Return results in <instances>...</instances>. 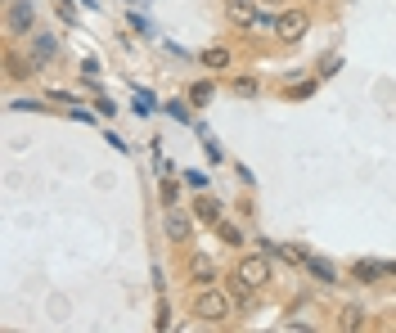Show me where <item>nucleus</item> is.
Masks as SVG:
<instances>
[{
	"instance_id": "obj_1",
	"label": "nucleus",
	"mask_w": 396,
	"mask_h": 333,
	"mask_svg": "<svg viewBox=\"0 0 396 333\" xmlns=\"http://www.w3.org/2000/svg\"><path fill=\"white\" fill-rule=\"evenodd\" d=\"M194 320H203V324H221V320H230V297L217 293L212 284H203V293L194 297Z\"/></svg>"
},
{
	"instance_id": "obj_2",
	"label": "nucleus",
	"mask_w": 396,
	"mask_h": 333,
	"mask_svg": "<svg viewBox=\"0 0 396 333\" xmlns=\"http://www.w3.org/2000/svg\"><path fill=\"white\" fill-rule=\"evenodd\" d=\"M32 27H36L32 0H9V9H5V32H9V36H27Z\"/></svg>"
},
{
	"instance_id": "obj_3",
	"label": "nucleus",
	"mask_w": 396,
	"mask_h": 333,
	"mask_svg": "<svg viewBox=\"0 0 396 333\" xmlns=\"http://www.w3.org/2000/svg\"><path fill=\"white\" fill-rule=\"evenodd\" d=\"M239 280H244V284H252V288H261L266 280H271V257L248 252L244 262H239Z\"/></svg>"
},
{
	"instance_id": "obj_4",
	"label": "nucleus",
	"mask_w": 396,
	"mask_h": 333,
	"mask_svg": "<svg viewBox=\"0 0 396 333\" xmlns=\"http://www.w3.org/2000/svg\"><path fill=\"white\" fill-rule=\"evenodd\" d=\"M306 27H311V19L302 9H284V14H279V23H275V36L279 41H302Z\"/></svg>"
},
{
	"instance_id": "obj_5",
	"label": "nucleus",
	"mask_w": 396,
	"mask_h": 333,
	"mask_svg": "<svg viewBox=\"0 0 396 333\" xmlns=\"http://www.w3.org/2000/svg\"><path fill=\"white\" fill-rule=\"evenodd\" d=\"M54 50H59V46H54V36H46V32L32 36V68H46L54 59Z\"/></svg>"
},
{
	"instance_id": "obj_6",
	"label": "nucleus",
	"mask_w": 396,
	"mask_h": 333,
	"mask_svg": "<svg viewBox=\"0 0 396 333\" xmlns=\"http://www.w3.org/2000/svg\"><path fill=\"white\" fill-rule=\"evenodd\" d=\"M351 275H356L360 284H378V280L387 275V266H383V262H356V266H351Z\"/></svg>"
},
{
	"instance_id": "obj_7",
	"label": "nucleus",
	"mask_w": 396,
	"mask_h": 333,
	"mask_svg": "<svg viewBox=\"0 0 396 333\" xmlns=\"http://www.w3.org/2000/svg\"><path fill=\"white\" fill-rule=\"evenodd\" d=\"M194 216H198V221H207V225H221V203L217 198H198L194 203Z\"/></svg>"
},
{
	"instance_id": "obj_8",
	"label": "nucleus",
	"mask_w": 396,
	"mask_h": 333,
	"mask_svg": "<svg viewBox=\"0 0 396 333\" xmlns=\"http://www.w3.org/2000/svg\"><path fill=\"white\" fill-rule=\"evenodd\" d=\"M225 14H230L234 23H244V27H248V23H257V9H252L248 0H225Z\"/></svg>"
},
{
	"instance_id": "obj_9",
	"label": "nucleus",
	"mask_w": 396,
	"mask_h": 333,
	"mask_svg": "<svg viewBox=\"0 0 396 333\" xmlns=\"http://www.w3.org/2000/svg\"><path fill=\"white\" fill-rule=\"evenodd\" d=\"M189 275H194V284H212V280H217V266H212L207 257H194V262H189Z\"/></svg>"
},
{
	"instance_id": "obj_10",
	"label": "nucleus",
	"mask_w": 396,
	"mask_h": 333,
	"mask_svg": "<svg viewBox=\"0 0 396 333\" xmlns=\"http://www.w3.org/2000/svg\"><path fill=\"white\" fill-rule=\"evenodd\" d=\"M167 235L185 243V239H189V216H185V212H172V216H167Z\"/></svg>"
},
{
	"instance_id": "obj_11",
	"label": "nucleus",
	"mask_w": 396,
	"mask_h": 333,
	"mask_svg": "<svg viewBox=\"0 0 396 333\" xmlns=\"http://www.w3.org/2000/svg\"><path fill=\"white\" fill-rule=\"evenodd\" d=\"M203 63H207L212 72H225V68H230V50H225V46H217V50H207V54H203Z\"/></svg>"
},
{
	"instance_id": "obj_12",
	"label": "nucleus",
	"mask_w": 396,
	"mask_h": 333,
	"mask_svg": "<svg viewBox=\"0 0 396 333\" xmlns=\"http://www.w3.org/2000/svg\"><path fill=\"white\" fill-rule=\"evenodd\" d=\"M189 99H194L198 108H203V104H212V81H194V86H189Z\"/></svg>"
},
{
	"instance_id": "obj_13",
	"label": "nucleus",
	"mask_w": 396,
	"mask_h": 333,
	"mask_svg": "<svg viewBox=\"0 0 396 333\" xmlns=\"http://www.w3.org/2000/svg\"><path fill=\"white\" fill-rule=\"evenodd\" d=\"M343 329H365V311L360 307H347L343 311Z\"/></svg>"
},
{
	"instance_id": "obj_14",
	"label": "nucleus",
	"mask_w": 396,
	"mask_h": 333,
	"mask_svg": "<svg viewBox=\"0 0 396 333\" xmlns=\"http://www.w3.org/2000/svg\"><path fill=\"white\" fill-rule=\"evenodd\" d=\"M306 266H311V275H320L324 284H333V266H329V262H320V257H311Z\"/></svg>"
},
{
	"instance_id": "obj_15",
	"label": "nucleus",
	"mask_w": 396,
	"mask_h": 333,
	"mask_svg": "<svg viewBox=\"0 0 396 333\" xmlns=\"http://www.w3.org/2000/svg\"><path fill=\"white\" fill-rule=\"evenodd\" d=\"M316 91H320V81H302V86H293V91H284V99H306Z\"/></svg>"
},
{
	"instance_id": "obj_16",
	"label": "nucleus",
	"mask_w": 396,
	"mask_h": 333,
	"mask_svg": "<svg viewBox=\"0 0 396 333\" xmlns=\"http://www.w3.org/2000/svg\"><path fill=\"white\" fill-rule=\"evenodd\" d=\"M234 95L252 99V95H257V81H252V77H239V81H234Z\"/></svg>"
},
{
	"instance_id": "obj_17",
	"label": "nucleus",
	"mask_w": 396,
	"mask_h": 333,
	"mask_svg": "<svg viewBox=\"0 0 396 333\" xmlns=\"http://www.w3.org/2000/svg\"><path fill=\"white\" fill-rule=\"evenodd\" d=\"M217 230H221V239H225V243H244V235H239V225H225V221H221Z\"/></svg>"
},
{
	"instance_id": "obj_18",
	"label": "nucleus",
	"mask_w": 396,
	"mask_h": 333,
	"mask_svg": "<svg viewBox=\"0 0 396 333\" xmlns=\"http://www.w3.org/2000/svg\"><path fill=\"white\" fill-rule=\"evenodd\" d=\"M176 194H180L176 180H162V203H167V208H176Z\"/></svg>"
},
{
	"instance_id": "obj_19",
	"label": "nucleus",
	"mask_w": 396,
	"mask_h": 333,
	"mask_svg": "<svg viewBox=\"0 0 396 333\" xmlns=\"http://www.w3.org/2000/svg\"><path fill=\"white\" fill-rule=\"evenodd\" d=\"M266 5H284V0H266Z\"/></svg>"
},
{
	"instance_id": "obj_20",
	"label": "nucleus",
	"mask_w": 396,
	"mask_h": 333,
	"mask_svg": "<svg viewBox=\"0 0 396 333\" xmlns=\"http://www.w3.org/2000/svg\"><path fill=\"white\" fill-rule=\"evenodd\" d=\"M387 275H396V262H392V266H387Z\"/></svg>"
}]
</instances>
